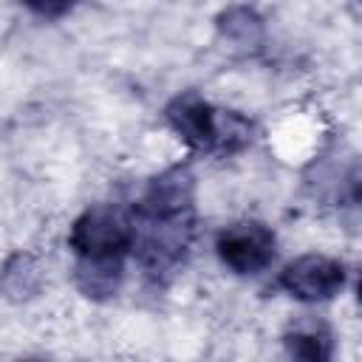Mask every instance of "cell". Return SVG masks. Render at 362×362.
<instances>
[{
  "mask_svg": "<svg viewBox=\"0 0 362 362\" xmlns=\"http://www.w3.org/2000/svg\"><path fill=\"white\" fill-rule=\"evenodd\" d=\"M173 133L192 150L238 153L252 141V122L238 110H218L195 90L175 96L164 110Z\"/></svg>",
  "mask_w": 362,
  "mask_h": 362,
  "instance_id": "obj_1",
  "label": "cell"
},
{
  "mask_svg": "<svg viewBox=\"0 0 362 362\" xmlns=\"http://www.w3.org/2000/svg\"><path fill=\"white\" fill-rule=\"evenodd\" d=\"M133 212V255L139 266L153 274H170L178 269L192 246L195 235V209L192 212Z\"/></svg>",
  "mask_w": 362,
  "mask_h": 362,
  "instance_id": "obj_2",
  "label": "cell"
},
{
  "mask_svg": "<svg viewBox=\"0 0 362 362\" xmlns=\"http://www.w3.org/2000/svg\"><path fill=\"white\" fill-rule=\"evenodd\" d=\"M76 260H122L133 252V212L116 204L88 206L68 232Z\"/></svg>",
  "mask_w": 362,
  "mask_h": 362,
  "instance_id": "obj_3",
  "label": "cell"
},
{
  "mask_svg": "<svg viewBox=\"0 0 362 362\" xmlns=\"http://www.w3.org/2000/svg\"><path fill=\"white\" fill-rule=\"evenodd\" d=\"M221 263L235 274H260L277 255L274 232L260 221H235L215 238Z\"/></svg>",
  "mask_w": 362,
  "mask_h": 362,
  "instance_id": "obj_4",
  "label": "cell"
},
{
  "mask_svg": "<svg viewBox=\"0 0 362 362\" xmlns=\"http://www.w3.org/2000/svg\"><path fill=\"white\" fill-rule=\"evenodd\" d=\"M345 280H348L345 266L325 255H300L277 277L280 288L303 303L334 300L345 288Z\"/></svg>",
  "mask_w": 362,
  "mask_h": 362,
  "instance_id": "obj_5",
  "label": "cell"
},
{
  "mask_svg": "<svg viewBox=\"0 0 362 362\" xmlns=\"http://www.w3.org/2000/svg\"><path fill=\"white\" fill-rule=\"evenodd\" d=\"M192 201H195V175H192L189 164H175L147 184L141 201L133 209L136 212H156V215L192 212L195 209Z\"/></svg>",
  "mask_w": 362,
  "mask_h": 362,
  "instance_id": "obj_6",
  "label": "cell"
},
{
  "mask_svg": "<svg viewBox=\"0 0 362 362\" xmlns=\"http://www.w3.org/2000/svg\"><path fill=\"white\" fill-rule=\"evenodd\" d=\"M124 280L122 260H76L74 283L88 300H110Z\"/></svg>",
  "mask_w": 362,
  "mask_h": 362,
  "instance_id": "obj_7",
  "label": "cell"
},
{
  "mask_svg": "<svg viewBox=\"0 0 362 362\" xmlns=\"http://www.w3.org/2000/svg\"><path fill=\"white\" fill-rule=\"evenodd\" d=\"M40 288H42V269H40L37 257L28 255V252H14L0 269V291H3V297L23 303V300L37 297Z\"/></svg>",
  "mask_w": 362,
  "mask_h": 362,
  "instance_id": "obj_8",
  "label": "cell"
},
{
  "mask_svg": "<svg viewBox=\"0 0 362 362\" xmlns=\"http://www.w3.org/2000/svg\"><path fill=\"white\" fill-rule=\"evenodd\" d=\"M283 348L288 362H328L331 334L322 322H297L286 331Z\"/></svg>",
  "mask_w": 362,
  "mask_h": 362,
  "instance_id": "obj_9",
  "label": "cell"
},
{
  "mask_svg": "<svg viewBox=\"0 0 362 362\" xmlns=\"http://www.w3.org/2000/svg\"><path fill=\"white\" fill-rule=\"evenodd\" d=\"M218 28L226 40L238 45H257L263 40V20L249 6H229L218 14Z\"/></svg>",
  "mask_w": 362,
  "mask_h": 362,
  "instance_id": "obj_10",
  "label": "cell"
},
{
  "mask_svg": "<svg viewBox=\"0 0 362 362\" xmlns=\"http://www.w3.org/2000/svg\"><path fill=\"white\" fill-rule=\"evenodd\" d=\"M28 8H31L34 14H40V17H48V20H54V17L65 14V11H71V6H65V3H59V6H51V3H31Z\"/></svg>",
  "mask_w": 362,
  "mask_h": 362,
  "instance_id": "obj_11",
  "label": "cell"
},
{
  "mask_svg": "<svg viewBox=\"0 0 362 362\" xmlns=\"http://www.w3.org/2000/svg\"><path fill=\"white\" fill-rule=\"evenodd\" d=\"M20 362H48V359H40V356H31V359H20Z\"/></svg>",
  "mask_w": 362,
  "mask_h": 362,
  "instance_id": "obj_12",
  "label": "cell"
}]
</instances>
